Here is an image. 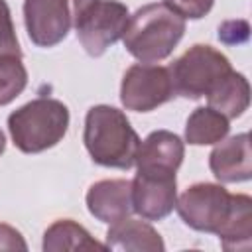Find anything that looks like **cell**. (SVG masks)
Returning <instances> with one entry per match:
<instances>
[{
	"label": "cell",
	"mask_w": 252,
	"mask_h": 252,
	"mask_svg": "<svg viewBox=\"0 0 252 252\" xmlns=\"http://www.w3.org/2000/svg\"><path fill=\"white\" fill-rule=\"evenodd\" d=\"M185 33V20L163 2L146 4L128 18L122 41L126 51L142 63L165 59Z\"/></svg>",
	"instance_id": "cell-1"
},
{
	"label": "cell",
	"mask_w": 252,
	"mask_h": 252,
	"mask_svg": "<svg viewBox=\"0 0 252 252\" xmlns=\"http://www.w3.org/2000/svg\"><path fill=\"white\" fill-rule=\"evenodd\" d=\"M85 146L94 163L130 169L136 159L140 138L124 112L108 104H96L85 118Z\"/></svg>",
	"instance_id": "cell-2"
},
{
	"label": "cell",
	"mask_w": 252,
	"mask_h": 252,
	"mask_svg": "<svg viewBox=\"0 0 252 252\" xmlns=\"http://www.w3.org/2000/svg\"><path fill=\"white\" fill-rule=\"evenodd\" d=\"M69 128V110L61 100L39 96L8 116V130L18 150L39 154L61 142Z\"/></svg>",
	"instance_id": "cell-3"
},
{
	"label": "cell",
	"mask_w": 252,
	"mask_h": 252,
	"mask_svg": "<svg viewBox=\"0 0 252 252\" xmlns=\"http://www.w3.org/2000/svg\"><path fill=\"white\" fill-rule=\"evenodd\" d=\"M73 26L85 51L102 55L118 41L128 24V8L116 0H73Z\"/></svg>",
	"instance_id": "cell-4"
},
{
	"label": "cell",
	"mask_w": 252,
	"mask_h": 252,
	"mask_svg": "<svg viewBox=\"0 0 252 252\" xmlns=\"http://www.w3.org/2000/svg\"><path fill=\"white\" fill-rule=\"evenodd\" d=\"M230 71L228 59L211 45H193L169 67L175 94L185 98L207 96Z\"/></svg>",
	"instance_id": "cell-5"
},
{
	"label": "cell",
	"mask_w": 252,
	"mask_h": 252,
	"mask_svg": "<svg viewBox=\"0 0 252 252\" xmlns=\"http://www.w3.org/2000/svg\"><path fill=\"white\" fill-rule=\"evenodd\" d=\"M230 201L232 195L222 185L195 183L175 201V207L187 226L217 234L228 217Z\"/></svg>",
	"instance_id": "cell-6"
},
{
	"label": "cell",
	"mask_w": 252,
	"mask_h": 252,
	"mask_svg": "<svg viewBox=\"0 0 252 252\" xmlns=\"http://www.w3.org/2000/svg\"><path fill=\"white\" fill-rule=\"evenodd\" d=\"M175 96L173 81L167 67L161 65H132L120 85V100L128 110L150 112Z\"/></svg>",
	"instance_id": "cell-7"
},
{
	"label": "cell",
	"mask_w": 252,
	"mask_h": 252,
	"mask_svg": "<svg viewBox=\"0 0 252 252\" xmlns=\"http://www.w3.org/2000/svg\"><path fill=\"white\" fill-rule=\"evenodd\" d=\"M132 183V211L146 220L167 217L177 201L175 173L138 171Z\"/></svg>",
	"instance_id": "cell-8"
},
{
	"label": "cell",
	"mask_w": 252,
	"mask_h": 252,
	"mask_svg": "<svg viewBox=\"0 0 252 252\" xmlns=\"http://www.w3.org/2000/svg\"><path fill=\"white\" fill-rule=\"evenodd\" d=\"M24 20L30 39L39 47H53L63 41L73 24L67 0H26Z\"/></svg>",
	"instance_id": "cell-9"
},
{
	"label": "cell",
	"mask_w": 252,
	"mask_h": 252,
	"mask_svg": "<svg viewBox=\"0 0 252 252\" xmlns=\"http://www.w3.org/2000/svg\"><path fill=\"white\" fill-rule=\"evenodd\" d=\"M183 142L177 134L156 130L144 142H140L134 163L138 165V171L175 173L183 161Z\"/></svg>",
	"instance_id": "cell-10"
},
{
	"label": "cell",
	"mask_w": 252,
	"mask_h": 252,
	"mask_svg": "<svg viewBox=\"0 0 252 252\" xmlns=\"http://www.w3.org/2000/svg\"><path fill=\"white\" fill-rule=\"evenodd\" d=\"M89 213L100 222H114L132 213V183L126 179H104L87 193Z\"/></svg>",
	"instance_id": "cell-11"
},
{
	"label": "cell",
	"mask_w": 252,
	"mask_h": 252,
	"mask_svg": "<svg viewBox=\"0 0 252 252\" xmlns=\"http://www.w3.org/2000/svg\"><path fill=\"white\" fill-rule=\"evenodd\" d=\"M248 134H238L219 144L211 156L209 165L215 177L222 183H236L250 179V142Z\"/></svg>",
	"instance_id": "cell-12"
},
{
	"label": "cell",
	"mask_w": 252,
	"mask_h": 252,
	"mask_svg": "<svg viewBox=\"0 0 252 252\" xmlns=\"http://www.w3.org/2000/svg\"><path fill=\"white\" fill-rule=\"evenodd\" d=\"M106 248L132 252H161L163 240L158 230L148 222L124 217L110 222V228L106 232Z\"/></svg>",
	"instance_id": "cell-13"
},
{
	"label": "cell",
	"mask_w": 252,
	"mask_h": 252,
	"mask_svg": "<svg viewBox=\"0 0 252 252\" xmlns=\"http://www.w3.org/2000/svg\"><path fill=\"white\" fill-rule=\"evenodd\" d=\"M217 234L224 250L252 248V201L248 195H232L228 217Z\"/></svg>",
	"instance_id": "cell-14"
},
{
	"label": "cell",
	"mask_w": 252,
	"mask_h": 252,
	"mask_svg": "<svg viewBox=\"0 0 252 252\" xmlns=\"http://www.w3.org/2000/svg\"><path fill=\"white\" fill-rule=\"evenodd\" d=\"M209 98V106L217 112H220L222 116L230 118H238L250 102V87L244 75L230 71L224 79L219 81V85L207 94Z\"/></svg>",
	"instance_id": "cell-15"
},
{
	"label": "cell",
	"mask_w": 252,
	"mask_h": 252,
	"mask_svg": "<svg viewBox=\"0 0 252 252\" xmlns=\"http://www.w3.org/2000/svg\"><path fill=\"white\" fill-rule=\"evenodd\" d=\"M106 246L96 242L81 224L75 220L63 219L55 220L43 234V250L45 252H61V250H104Z\"/></svg>",
	"instance_id": "cell-16"
},
{
	"label": "cell",
	"mask_w": 252,
	"mask_h": 252,
	"mask_svg": "<svg viewBox=\"0 0 252 252\" xmlns=\"http://www.w3.org/2000/svg\"><path fill=\"white\" fill-rule=\"evenodd\" d=\"M226 134H228V118L213 110L211 106H201L193 110V114L187 118L185 138L193 146L217 144Z\"/></svg>",
	"instance_id": "cell-17"
},
{
	"label": "cell",
	"mask_w": 252,
	"mask_h": 252,
	"mask_svg": "<svg viewBox=\"0 0 252 252\" xmlns=\"http://www.w3.org/2000/svg\"><path fill=\"white\" fill-rule=\"evenodd\" d=\"M28 85L22 57H0V106L12 102Z\"/></svg>",
	"instance_id": "cell-18"
},
{
	"label": "cell",
	"mask_w": 252,
	"mask_h": 252,
	"mask_svg": "<svg viewBox=\"0 0 252 252\" xmlns=\"http://www.w3.org/2000/svg\"><path fill=\"white\" fill-rule=\"evenodd\" d=\"M0 57H22L6 0H0Z\"/></svg>",
	"instance_id": "cell-19"
},
{
	"label": "cell",
	"mask_w": 252,
	"mask_h": 252,
	"mask_svg": "<svg viewBox=\"0 0 252 252\" xmlns=\"http://www.w3.org/2000/svg\"><path fill=\"white\" fill-rule=\"evenodd\" d=\"M215 0H163L165 6H169L175 14H179L183 20H199L209 14Z\"/></svg>",
	"instance_id": "cell-20"
},
{
	"label": "cell",
	"mask_w": 252,
	"mask_h": 252,
	"mask_svg": "<svg viewBox=\"0 0 252 252\" xmlns=\"http://www.w3.org/2000/svg\"><path fill=\"white\" fill-rule=\"evenodd\" d=\"M26 248L28 246L16 228L8 224H0V250H26Z\"/></svg>",
	"instance_id": "cell-21"
},
{
	"label": "cell",
	"mask_w": 252,
	"mask_h": 252,
	"mask_svg": "<svg viewBox=\"0 0 252 252\" xmlns=\"http://www.w3.org/2000/svg\"><path fill=\"white\" fill-rule=\"evenodd\" d=\"M4 148H6V138H4V134H2V130H0V154L4 152Z\"/></svg>",
	"instance_id": "cell-22"
}]
</instances>
